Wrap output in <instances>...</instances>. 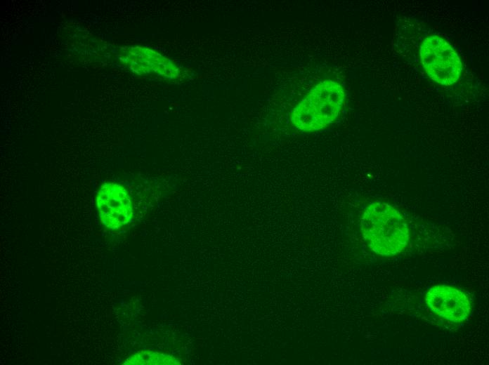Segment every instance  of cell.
<instances>
[{"mask_svg":"<svg viewBox=\"0 0 489 365\" xmlns=\"http://www.w3.org/2000/svg\"><path fill=\"white\" fill-rule=\"evenodd\" d=\"M360 229L369 248L383 256L400 253L410 239L409 230L400 213L383 202H372L366 208Z\"/></svg>","mask_w":489,"mask_h":365,"instance_id":"obj_1","label":"cell"},{"mask_svg":"<svg viewBox=\"0 0 489 365\" xmlns=\"http://www.w3.org/2000/svg\"><path fill=\"white\" fill-rule=\"evenodd\" d=\"M344 97V91L339 83L323 81L313 88L294 109L292 122L304 132L324 128L338 117Z\"/></svg>","mask_w":489,"mask_h":365,"instance_id":"obj_2","label":"cell"},{"mask_svg":"<svg viewBox=\"0 0 489 365\" xmlns=\"http://www.w3.org/2000/svg\"><path fill=\"white\" fill-rule=\"evenodd\" d=\"M420 58L429 77L438 84L455 83L462 72V62L454 48L438 36L426 37L420 46Z\"/></svg>","mask_w":489,"mask_h":365,"instance_id":"obj_3","label":"cell"},{"mask_svg":"<svg viewBox=\"0 0 489 365\" xmlns=\"http://www.w3.org/2000/svg\"><path fill=\"white\" fill-rule=\"evenodd\" d=\"M96 204L101 223L110 229H119L132 220L133 212L131 197L119 184H103L98 192Z\"/></svg>","mask_w":489,"mask_h":365,"instance_id":"obj_4","label":"cell"},{"mask_svg":"<svg viewBox=\"0 0 489 365\" xmlns=\"http://www.w3.org/2000/svg\"><path fill=\"white\" fill-rule=\"evenodd\" d=\"M427 306L438 316L452 322H461L471 312V303L461 291L448 286L431 287L426 294Z\"/></svg>","mask_w":489,"mask_h":365,"instance_id":"obj_5","label":"cell"},{"mask_svg":"<svg viewBox=\"0 0 489 365\" xmlns=\"http://www.w3.org/2000/svg\"><path fill=\"white\" fill-rule=\"evenodd\" d=\"M125 55L124 59L128 66L139 74L154 72L169 79L178 77V67L169 59L152 50L132 47Z\"/></svg>","mask_w":489,"mask_h":365,"instance_id":"obj_6","label":"cell"},{"mask_svg":"<svg viewBox=\"0 0 489 365\" xmlns=\"http://www.w3.org/2000/svg\"><path fill=\"white\" fill-rule=\"evenodd\" d=\"M124 365H178L182 361L171 355L152 351H141L129 357Z\"/></svg>","mask_w":489,"mask_h":365,"instance_id":"obj_7","label":"cell"}]
</instances>
